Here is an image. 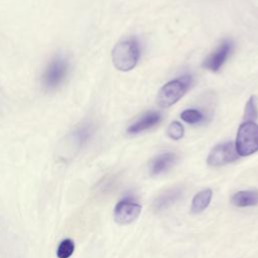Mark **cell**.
Wrapping results in <instances>:
<instances>
[{
	"instance_id": "6da1fadb",
	"label": "cell",
	"mask_w": 258,
	"mask_h": 258,
	"mask_svg": "<svg viewBox=\"0 0 258 258\" xmlns=\"http://www.w3.org/2000/svg\"><path fill=\"white\" fill-rule=\"evenodd\" d=\"M96 130L92 121H83L68 132L56 146V156L62 161H69L74 158L84 146L91 140Z\"/></svg>"
},
{
	"instance_id": "7a4b0ae2",
	"label": "cell",
	"mask_w": 258,
	"mask_h": 258,
	"mask_svg": "<svg viewBox=\"0 0 258 258\" xmlns=\"http://www.w3.org/2000/svg\"><path fill=\"white\" fill-rule=\"evenodd\" d=\"M70 73V57L66 53H56L47 61L41 73L40 84L42 89L45 92H54L58 90L66 83Z\"/></svg>"
},
{
	"instance_id": "3957f363",
	"label": "cell",
	"mask_w": 258,
	"mask_h": 258,
	"mask_svg": "<svg viewBox=\"0 0 258 258\" xmlns=\"http://www.w3.org/2000/svg\"><path fill=\"white\" fill-rule=\"evenodd\" d=\"M140 57V49L135 39L128 38L118 42L112 50L114 67L121 72H129L134 69Z\"/></svg>"
},
{
	"instance_id": "277c9868",
	"label": "cell",
	"mask_w": 258,
	"mask_h": 258,
	"mask_svg": "<svg viewBox=\"0 0 258 258\" xmlns=\"http://www.w3.org/2000/svg\"><path fill=\"white\" fill-rule=\"evenodd\" d=\"M191 84L190 76H182L169 81L161 87L157 94V104L161 108H168L175 104L188 90Z\"/></svg>"
},
{
	"instance_id": "5b68a950",
	"label": "cell",
	"mask_w": 258,
	"mask_h": 258,
	"mask_svg": "<svg viewBox=\"0 0 258 258\" xmlns=\"http://www.w3.org/2000/svg\"><path fill=\"white\" fill-rule=\"evenodd\" d=\"M235 148L240 156H248L258 151V125L244 121L237 132Z\"/></svg>"
},
{
	"instance_id": "8992f818",
	"label": "cell",
	"mask_w": 258,
	"mask_h": 258,
	"mask_svg": "<svg viewBox=\"0 0 258 258\" xmlns=\"http://www.w3.org/2000/svg\"><path fill=\"white\" fill-rule=\"evenodd\" d=\"M238 156L235 144L233 142H224L216 145L211 150L207 162L211 166L218 167L235 161Z\"/></svg>"
},
{
	"instance_id": "52a82bcc",
	"label": "cell",
	"mask_w": 258,
	"mask_h": 258,
	"mask_svg": "<svg viewBox=\"0 0 258 258\" xmlns=\"http://www.w3.org/2000/svg\"><path fill=\"white\" fill-rule=\"evenodd\" d=\"M141 213V206L131 198H124L117 203L114 209L115 221L120 225L132 223Z\"/></svg>"
},
{
	"instance_id": "ba28073f",
	"label": "cell",
	"mask_w": 258,
	"mask_h": 258,
	"mask_svg": "<svg viewBox=\"0 0 258 258\" xmlns=\"http://www.w3.org/2000/svg\"><path fill=\"white\" fill-rule=\"evenodd\" d=\"M232 49L233 42L231 40H224L211 54L208 55V57H206L203 67L211 72H218L231 54Z\"/></svg>"
},
{
	"instance_id": "9c48e42d",
	"label": "cell",
	"mask_w": 258,
	"mask_h": 258,
	"mask_svg": "<svg viewBox=\"0 0 258 258\" xmlns=\"http://www.w3.org/2000/svg\"><path fill=\"white\" fill-rule=\"evenodd\" d=\"M161 120V115L158 112L151 111L147 112L143 116H141L137 121L132 123L128 128L127 132L129 134H138L143 131H146L152 127H154L156 124H158Z\"/></svg>"
},
{
	"instance_id": "30bf717a",
	"label": "cell",
	"mask_w": 258,
	"mask_h": 258,
	"mask_svg": "<svg viewBox=\"0 0 258 258\" xmlns=\"http://www.w3.org/2000/svg\"><path fill=\"white\" fill-rule=\"evenodd\" d=\"M177 160V155L173 152H165L156 156L150 163V172L152 175H158L167 171Z\"/></svg>"
},
{
	"instance_id": "8fae6325",
	"label": "cell",
	"mask_w": 258,
	"mask_h": 258,
	"mask_svg": "<svg viewBox=\"0 0 258 258\" xmlns=\"http://www.w3.org/2000/svg\"><path fill=\"white\" fill-rule=\"evenodd\" d=\"M182 196V189L180 187H174L166 190L165 192L159 195L153 202V209L156 212L165 210L175 204Z\"/></svg>"
},
{
	"instance_id": "7c38bea8",
	"label": "cell",
	"mask_w": 258,
	"mask_h": 258,
	"mask_svg": "<svg viewBox=\"0 0 258 258\" xmlns=\"http://www.w3.org/2000/svg\"><path fill=\"white\" fill-rule=\"evenodd\" d=\"M232 203L236 207L245 208L258 205L257 190H241L232 197Z\"/></svg>"
},
{
	"instance_id": "4fadbf2b",
	"label": "cell",
	"mask_w": 258,
	"mask_h": 258,
	"mask_svg": "<svg viewBox=\"0 0 258 258\" xmlns=\"http://www.w3.org/2000/svg\"><path fill=\"white\" fill-rule=\"evenodd\" d=\"M212 197H213V191L210 188L204 189V190L200 191L199 194H197L192 199L191 208H190L191 212L195 214H198V213H201L204 210H206V208L211 203Z\"/></svg>"
},
{
	"instance_id": "5bb4252c",
	"label": "cell",
	"mask_w": 258,
	"mask_h": 258,
	"mask_svg": "<svg viewBox=\"0 0 258 258\" xmlns=\"http://www.w3.org/2000/svg\"><path fill=\"white\" fill-rule=\"evenodd\" d=\"M258 117V101L256 96H251L246 103L244 121H253Z\"/></svg>"
},
{
	"instance_id": "9a60e30c",
	"label": "cell",
	"mask_w": 258,
	"mask_h": 258,
	"mask_svg": "<svg viewBox=\"0 0 258 258\" xmlns=\"http://www.w3.org/2000/svg\"><path fill=\"white\" fill-rule=\"evenodd\" d=\"M180 118L187 124H199L204 120V115L200 110L186 109L181 112Z\"/></svg>"
},
{
	"instance_id": "2e32d148",
	"label": "cell",
	"mask_w": 258,
	"mask_h": 258,
	"mask_svg": "<svg viewBox=\"0 0 258 258\" xmlns=\"http://www.w3.org/2000/svg\"><path fill=\"white\" fill-rule=\"evenodd\" d=\"M74 241L71 239H64L59 243L56 250V255L58 258H70L71 255L74 253Z\"/></svg>"
},
{
	"instance_id": "e0dca14e",
	"label": "cell",
	"mask_w": 258,
	"mask_h": 258,
	"mask_svg": "<svg viewBox=\"0 0 258 258\" xmlns=\"http://www.w3.org/2000/svg\"><path fill=\"white\" fill-rule=\"evenodd\" d=\"M166 132L169 138L173 140H179L183 136L184 130H183V126L179 122L173 121L168 125Z\"/></svg>"
}]
</instances>
